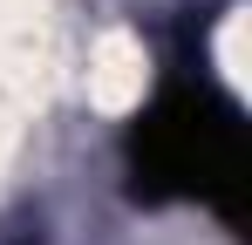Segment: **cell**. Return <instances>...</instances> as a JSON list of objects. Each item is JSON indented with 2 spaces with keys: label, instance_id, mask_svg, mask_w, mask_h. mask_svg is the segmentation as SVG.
Segmentation results:
<instances>
[{
  "label": "cell",
  "instance_id": "cell-1",
  "mask_svg": "<svg viewBox=\"0 0 252 245\" xmlns=\"http://www.w3.org/2000/svg\"><path fill=\"white\" fill-rule=\"evenodd\" d=\"M129 191L143 204H205L239 218L246 198V122L205 75H170L129 122Z\"/></svg>",
  "mask_w": 252,
  "mask_h": 245
}]
</instances>
